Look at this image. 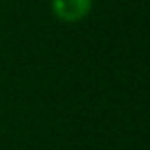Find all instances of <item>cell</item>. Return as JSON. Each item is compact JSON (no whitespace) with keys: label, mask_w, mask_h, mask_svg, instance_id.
<instances>
[{"label":"cell","mask_w":150,"mask_h":150,"mask_svg":"<svg viewBox=\"0 0 150 150\" xmlns=\"http://www.w3.org/2000/svg\"><path fill=\"white\" fill-rule=\"evenodd\" d=\"M53 13L63 21H80L91 8V0H51Z\"/></svg>","instance_id":"1"}]
</instances>
